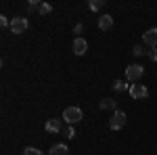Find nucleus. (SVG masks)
<instances>
[{
  "instance_id": "2",
  "label": "nucleus",
  "mask_w": 157,
  "mask_h": 155,
  "mask_svg": "<svg viewBox=\"0 0 157 155\" xmlns=\"http://www.w3.org/2000/svg\"><path fill=\"white\" fill-rule=\"evenodd\" d=\"M124 126H126V113H124L121 109L113 111V115L109 118V128H111V130H121Z\"/></svg>"
},
{
  "instance_id": "14",
  "label": "nucleus",
  "mask_w": 157,
  "mask_h": 155,
  "mask_svg": "<svg viewBox=\"0 0 157 155\" xmlns=\"http://www.w3.org/2000/svg\"><path fill=\"white\" fill-rule=\"evenodd\" d=\"M132 52L136 55V57H145V55H149V50H147L143 44H136V46L132 48Z\"/></svg>"
},
{
  "instance_id": "13",
  "label": "nucleus",
  "mask_w": 157,
  "mask_h": 155,
  "mask_svg": "<svg viewBox=\"0 0 157 155\" xmlns=\"http://www.w3.org/2000/svg\"><path fill=\"white\" fill-rule=\"evenodd\" d=\"M88 6H90V11H101L105 6V0H90Z\"/></svg>"
},
{
  "instance_id": "5",
  "label": "nucleus",
  "mask_w": 157,
  "mask_h": 155,
  "mask_svg": "<svg viewBox=\"0 0 157 155\" xmlns=\"http://www.w3.org/2000/svg\"><path fill=\"white\" fill-rule=\"evenodd\" d=\"M130 96L132 99H147L149 96V90H147V86H143V84H130Z\"/></svg>"
},
{
  "instance_id": "11",
  "label": "nucleus",
  "mask_w": 157,
  "mask_h": 155,
  "mask_svg": "<svg viewBox=\"0 0 157 155\" xmlns=\"http://www.w3.org/2000/svg\"><path fill=\"white\" fill-rule=\"evenodd\" d=\"M98 107H101V109H111V111H117V103H115L113 99H103V101L98 103Z\"/></svg>"
},
{
  "instance_id": "17",
  "label": "nucleus",
  "mask_w": 157,
  "mask_h": 155,
  "mask_svg": "<svg viewBox=\"0 0 157 155\" xmlns=\"http://www.w3.org/2000/svg\"><path fill=\"white\" fill-rule=\"evenodd\" d=\"M23 155H44V153H42V151H38L36 147H27V149L23 151Z\"/></svg>"
},
{
  "instance_id": "18",
  "label": "nucleus",
  "mask_w": 157,
  "mask_h": 155,
  "mask_svg": "<svg viewBox=\"0 0 157 155\" xmlns=\"http://www.w3.org/2000/svg\"><path fill=\"white\" fill-rule=\"evenodd\" d=\"M0 27H2V29H4V27H11V21H9V19H6L4 15L0 17Z\"/></svg>"
},
{
  "instance_id": "9",
  "label": "nucleus",
  "mask_w": 157,
  "mask_h": 155,
  "mask_svg": "<svg viewBox=\"0 0 157 155\" xmlns=\"http://www.w3.org/2000/svg\"><path fill=\"white\" fill-rule=\"evenodd\" d=\"M113 27V17L111 15H103V17H98V29H103V32H107Z\"/></svg>"
},
{
  "instance_id": "8",
  "label": "nucleus",
  "mask_w": 157,
  "mask_h": 155,
  "mask_svg": "<svg viewBox=\"0 0 157 155\" xmlns=\"http://www.w3.org/2000/svg\"><path fill=\"white\" fill-rule=\"evenodd\" d=\"M44 128H46V132H52V134H57V132H61V130H63V122H61L59 118H55V119H48Z\"/></svg>"
},
{
  "instance_id": "21",
  "label": "nucleus",
  "mask_w": 157,
  "mask_h": 155,
  "mask_svg": "<svg viewBox=\"0 0 157 155\" xmlns=\"http://www.w3.org/2000/svg\"><path fill=\"white\" fill-rule=\"evenodd\" d=\"M149 59L157 61V48H151V50H149Z\"/></svg>"
},
{
  "instance_id": "15",
  "label": "nucleus",
  "mask_w": 157,
  "mask_h": 155,
  "mask_svg": "<svg viewBox=\"0 0 157 155\" xmlns=\"http://www.w3.org/2000/svg\"><path fill=\"white\" fill-rule=\"evenodd\" d=\"M50 11H52V6H50L48 2H42V4H40V11H38V13H40L42 17H46V15H48Z\"/></svg>"
},
{
  "instance_id": "1",
  "label": "nucleus",
  "mask_w": 157,
  "mask_h": 155,
  "mask_svg": "<svg viewBox=\"0 0 157 155\" xmlns=\"http://www.w3.org/2000/svg\"><path fill=\"white\" fill-rule=\"evenodd\" d=\"M82 118H84V113H82V109H80V107H67L65 111H63V122H67L69 126L78 124Z\"/></svg>"
},
{
  "instance_id": "3",
  "label": "nucleus",
  "mask_w": 157,
  "mask_h": 155,
  "mask_svg": "<svg viewBox=\"0 0 157 155\" xmlns=\"http://www.w3.org/2000/svg\"><path fill=\"white\" fill-rule=\"evenodd\" d=\"M143 73H145V67L138 65V63H134V65H128V67H126V78H128L130 82H138V80L143 78Z\"/></svg>"
},
{
  "instance_id": "19",
  "label": "nucleus",
  "mask_w": 157,
  "mask_h": 155,
  "mask_svg": "<svg viewBox=\"0 0 157 155\" xmlns=\"http://www.w3.org/2000/svg\"><path fill=\"white\" fill-rule=\"evenodd\" d=\"M65 136H67V138H73V136H75V132H73L71 126H67V128H65Z\"/></svg>"
},
{
  "instance_id": "12",
  "label": "nucleus",
  "mask_w": 157,
  "mask_h": 155,
  "mask_svg": "<svg viewBox=\"0 0 157 155\" xmlns=\"http://www.w3.org/2000/svg\"><path fill=\"white\" fill-rule=\"evenodd\" d=\"M113 90H115V92H126V90H130V86L124 82V80H115V82H113Z\"/></svg>"
},
{
  "instance_id": "7",
  "label": "nucleus",
  "mask_w": 157,
  "mask_h": 155,
  "mask_svg": "<svg viewBox=\"0 0 157 155\" xmlns=\"http://www.w3.org/2000/svg\"><path fill=\"white\" fill-rule=\"evenodd\" d=\"M86 50H88V42H86L84 38H75L73 40V52L78 57H82V55H86Z\"/></svg>"
},
{
  "instance_id": "6",
  "label": "nucleus",
  "mask_w": 157,
  "mask_h": 155,
  "mask_svg": "<svg viewBox=\"0 0 157 155\" xmlns=\"http://www.w3.org/2000/svg\"><path fill=\"white\" fill-rule=\"evenodd\" d=\"M143 42H145L147 46L155 48L157 46V27H151V29H147L145 34H143Z\"/></svg>"
},
{
  "instance_id": "4",
  "label": "nucleus",
  "mask_w": 157,
  "mask_h": 155,
  "mask_svg": "<svg viewBox=\"0 0 157 155\" xmlns=\"http://www.w3.org/2000/svg\"><path fill=\"white\" fill-rule=\"evenodd\" d=\"M27 27H29V23H27L25 17H13V21H11V32L13 34H25Z\"/></svg>"
},
{
  "instance_id": "10",
  "label": "nucleus",
  "mask_w": 157,
  "mask_h": 155,
  "mask_svg": "<svg viewBox=\"0 0 157 155\" xmlns=\"http://www.w3.org/2000/svg\"><path fill=\"white\" fill-rule=\"evenodd\" d=\"M48 155H69V149H67V145L59 143V145H55V147L48 151Z\"/></svg>"
},
{
  "instance_id": "16",
  "label": "nucleus",
  "mask_w": 157,
  "mask_h": 155,
  "mask_svg": "<svg viewBox=\"0 0 157 155\" xmlns=\"http://www.w3.org/2000/svg\"><path fill=\"white\" fill-rule=\"evenodd\" d=\"M40 4H42V2H38V0H29V2H27V11L32 13V11H40Z\"/></svg>"
},
{
  "instance_id": "20",
  "label": "nucleus",
  "mask_w": 157,
  "mask_h": 155,
  "mask_svg": "<svg viewBox=\"0 0 157 155\" xmlns=\"http://www.w3.org/2000/svg\"><path fill=\"white\" fill-rule=\"evenodd\" d=\"M73 32L78 34V38H82V36H80V34L84 32V25H82V23H78V25H75V27H73Z\"/></svg>"
}]
</instances>
